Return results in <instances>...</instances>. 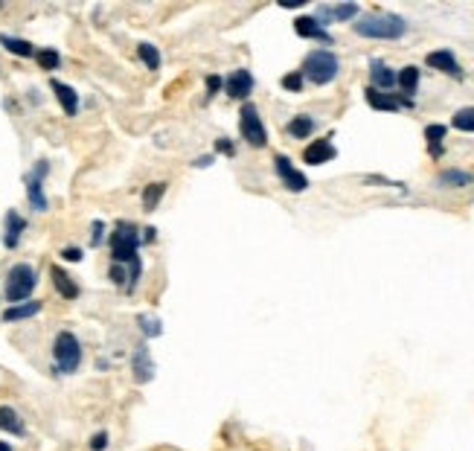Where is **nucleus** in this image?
Instances as JSON below:
<instances>
[{"mask_svg": "<svg viewBox=\"0 0 474 451\" xmlns=\"http://www.w3.org/2000/svg\"><path fill=\"white\" fill-rule=\"evenodd\" d=\"M274 169H276L282 186H286L288 193H303V189L309 186V178H305L300 169H294V163H291L286 155H276V157H274Z\"/></svg>", "mask_w": 474, "mask_h": 451, "instance_id": "6e6552de", "label": "nucleus"}, {"mask_svg": "<svg viewBox=\"0 0 474 451\" xmlns=\"http://www.w3.org/2000/svg\"><path fill=\"white\" fill-rule=\"evenodd\" d=\"M239 131H242V137L248 140L253 149H262L268 143V131H265L262 116H259V111H256L253 102H248L242 108V114H239Z\"/></svg>", "mask_w": 474, "mask_h": 451, "instance_id": "423d86ee", "label": "nucleus"}, {"mask_svg": "<svg viewBox=\"0 0 474 451\" xmlns=\"http://www.w3.org/2000/svg\"><path fill=\"white\" fill-rule=\"evenodd\" d=\"M396 85L401 88V93L405 97H411L413 100V93H416V88H419V67H401L399 73H396Z\"/></svg>", "mask_w": 474, "mask_h": 451, "instance_id": "412c9836", "label": "nucleus"}, {"mask_svg": "<svg viewBox=\"0 0 474 451\" xmlns=\"http://www.w3.org/2000/svg\"><path fill=\"white\" fill-rule=\"evenodd\" d=\"M195 166H204V169H207V166H212V155H204V157H198V160H195Z\"/></svg>", "mask_w": 474, "mask_h": 451, "instance_id": "58836bf2", "label": "nucleus"}, {"mask_svg": "<svg viewBox=\"0 0 474 451\" xmlns=\"http://www.w3.org/2000/svg\"><path fill=\"white\" fill-rule=\"evenodd\" d=\"M90 448H93V451H105V448H108V431L93 434V437H90Z\"/></svg>", "mask_w": 474, "mask_h": 451, "instance_id": "72a5a7b5", "label": "nucleus"}, {"mask_svg": "<svg viewBox=\"0 0 474 451\" xmlns=\"http://www.w3.org/2000/svg\"><path fill=\"white\" fill-rule=\"evenodd\" d=\"M224 90H227L230 100H248V93L253 90L250 70H233V73L224 79Z\"/></svg>", "mask_w": 474, "mask_h": 451, "instance_id": "9b49d317", "label": "nucleus"}, {"mask_svg": "<svg viewBox=\"0 0 474 451\" xmlns=\"http://www.w3.org/2000/svg\"><path fill=\"white\" fill-rule=\"evenodd\" d=\"M216 152H224V155H233L236 149H233V143L227 137H221V140H216Z\"/></svg>", "mask_w": 474, "mask_h": 451, "instance_id": "4c0bfd02", "label": "nucleus"}, {"mask_svg": "<svg viewBox=\"0 0 474 451\" xmlns=\"http://www.w3.org/2000/svg\"><path fill=\"white\" fill-rule=\"evenodd\" d=\"M0 451H12V445H9V443H4V440H0Z\"/></svg>", "mask_w": 474, "mask_h": 451, "instance_id": "a19ab883", "label": "nucleus"}, {"mask_svg": "<svg viewBox=\"0 0 474 451\" xmlns=\"http://www.w3.org/2000/svg\"><path fill=\"white\" fill-rule=\"evenodd\" d=\"M454 128H460V131H474V105H468V108H460L457 114H454Z\"/></svg>", "mask_w": 474, "mask_h": 451, "instance_id": "cd10ccee", "label": "nucleus"}, {"mask_svg": "<svg viewBox=\"0 0 474 451\" xmlns=\"http://www.w3.org/2000/svg\"><path fill=\"white\" fill-rule=\"evenodd\" d=\"M0 431H6V434H15V437H23L27 434V425H23L20 414L9 405H0Z\"/></svg>", "mask_w": 474, "mask_h": 451, "instance_id": "6ab92c4d", "label": "nucleus"}, {"mask_svg": "<svg viewBox=\"0 0 474 451\" xmlns=\"http://www.w3.org/2000/svg\"><path fill=\"white\" fill-rule=\"evenodd\" d=\"M41 312V303L38 300H30V303H15L4 312V320L12 323V320H27V318H35Z\"/></svg>", "mask_w": 474, "mask_h": 451, "instance_id": "aec40b11", "label": "nucleus"}, {"mask_svg": "<svg viewBox=\"0 0 474 451\" xmlns=\"http://www.w3.org/2000/svg\"><path fill=\"white\" fill-rule=\"evenodd\" d=\"M221 85H224V79H219V76H207V90H209V97H212V93H219Z\"/></svg>", "mask_w": 474, "mask_h": 451, "instance_id": "e433bc0d", "label": "nucleus"}, {"mask_svg": "<svg viewBox=\"0 0 474 451\" xmlns=\"http://www.w3.org/2000/svg\"><path fill=\"white\" fill-rule=\"evenodd\" d=\"M137 323L143 326V335H146V338H157V335H163L160 320H157V318H152V315H140V318H137Z\"/></svg>", "mask_w": 474, "mask_h": 451, "instance_id": "c756f323", "label": "nucleus"}, {"mask_svg": "<svg viewBox=\"0 0 474 451\" xmlns=\"http://www.w3.org/2000/svg\"><path fill=\"white\" fill-rule=\"evenodd\" d=\"M312 131H315V120H312V116H305V114L294 116V120L288 123V134H291V137H297V140H305Z\"/></svg>", "mask_w": 474, "mask_h": 451, "instance_id": "b1692460", "label": "nucleus"}, {"mask_svg": "<svg viewBox=\"0 0 474 451\" xmlns=\"http://www.w3.org/2000/svg\"><path fill=\"white\" fill-rule=\"evenodd\" d=\"M294 32H297L300 38H317V41H323V44H332V35L320 27L315 18H309V15H303V18L294 20Z\"/></svg>", "mask_w": 474, "mask_h": 451, "instance_id": "dca6fc26", "label": "nucleus"}, {"mask_svg": "<svg viewBox=\"0 0 474 451\" xmlns=\"http://www.w3.org/2000/svg\"><path fill=\"white\" fill-rule=\"evenodd\" d=\"M61 259H67V263H79L82 251H79V248H64V251H61Z\"/></svg>", "mask_w": 474, "mask_h": 451, "instance_id": "c9c22d12", "label": "nucleus"}, {"mask_svg": "<svg viewBox=\"0 0 474 451\" xmlns=\"http://www.w3.org/2000/svg\"><path fill=\"white\" fill-rule=\"evenodd\" d=\"M50 172V166L47 160H38V166L27 175V198H30V207L35 212H44L47 210V196H44V175Z\"/></svg>", "mask_w": 474, "mask_h": 451, "instance_id": "0eeeda50", "label": "nucleus"}, {"mask_svg": "<svg viewBox=\"0 0 474 451\" xmlns=\"http://www.w3.org/2000/svg\"><path fill=\"white\" fill-rule=\"evenodd\" d=\"M338 149L332 146V140H315V143L305 146L303 152V160L309 163V166H320V163H329V160H335Z\"/></svg>", "mask_w": 474, "mask_h": 451, "instance_id": "ddd939ff", "label": "nucleus"}, {"mask_svg": "<svg viewBox=\"0 0 474 451\" xmlns=\"http://www.w3.org/2000/svg\"><path fill=\"white\" fill-rule=\"evenodd\" d=\"M50 88H53V93H56L59 105L64 108V114H67V116H76V114H79V93H76L73 88H70V85L59 82V79H53V82H50Z\"/></svg>", "mask_w": 474, "mask_h": 451, "instance_id": "2eb2a0df", "label": "nucleus"}, {"mask_svg": "<svg viewBox=\"0 0 474 451\" xmlns=\"http://www.w3.org/2000/svg\"><path fill=\"white\" fill-rule=\"evenodd\" d=\"M425 64L434 67V70H442V73L454 76V79H460V76H463V70H460V64H457V59H454V53H451V50H437V53H428Z\"/></svg>", "mask_w": 474, "mask_h": 451, "instance_id": "4468645a", "label": "nucleus"}, {"mask_svg": "<svg viewBox=\"0 0 474 451\" xmlns=\"http://www.w3.org/2000/svg\"><path fill=\"white\" fill-rule=\"evenodd\" d=\"M370 79H372V85L370 88H375V90H390L393 85H396V70H390L384 61H372L370 64Z\"/></svg>", "mask_w": 474, "mask_h": 451, "instance_id": "a211bd4d", "label": "nucleus"}, {"mask_svg": "<svg viewBox=\"0 0 474 451\" xmlns=\"http://www.w3.org/2000/svg\"><path fill=\"white\" fill-rule=\"evenodd\" d=\"M93 233H90V245L93 248H99L102 245V233H105V224L102 222H93V227H90Z\"/></svg>", "mask_w": 474, "mask_h": 451, "instance_id": "f704fd0d", "label": "nucleus"}, {"mask_svg": "<svg viewBox=\"0 0 474 451\" xmlns=\"http://www.w3.org/2000/svg\"><path fill=\"white\" fill-rule=\"evenodd\" d=\"M50 277H53L56 291H59L64 300H76V297H79V286H76V279L70 277L67 271H61L59 265H53V268H50Z\"/></svg>", "mask_w": 474, "mask_h": 451, "instance_id": "f3484780", "label": "nucleus"}, {"mask_svg": "<svg viewBox=\"0 0 474 451\" xmlns=\"http://www.w3.org/2000/svg\"><path fill=\"white\" fill-rule=\"evenodd\" d=\"M358 4H341V6H332V18L335 20H352V18H358Z\"/></svg>", "mask_w": 474, "mask_h": 451, "instance_id": "7c9ffc66", "label": "nucleus"}, {"mask_svg": "<svg viewBox=\"0 0 474 451\" xmlns=\"http://www.w3.org/2000/svg\"><path fill=\"white\" fill-rule=\"evenodd\" d=\"M131 373H134V382L137 385H146L154 378V361H152V352L146 344H140L131 352Z\"/></svg>", "mask_w": 474, "mask_h": 451, "instance_id": "9d476101", "label": "nucleus"}, {"mask_svg": "<svg viewBox=\"0 0 474 451\" xmlns=\"http://www.w3.org/2000/svg\"><path fill=\"white\" fill-rule=\"evenodd\" d=\"M282 88H286V90H303V73H300V70H297V73L282 76Z\"/></svg>", "mask_w": 474, "mask_h": 451, "instance_id": "2f4dec72", "label": "nucleus"}, {"mask_svg": "<svg viewBox=\"0 0 474 451\" xmlns=\"http://www.w3.org/2000/svg\"><path fill=\"white\" fill-rule=\"evenodd\" d=\"M35 59H38V64H41L44 70H56V67L61 64V56L53 50V47H44V50H38Z\"/></svg>", "mask_w": 474, "mask_h": 451, "instance_id": "c85d7f7f", "label": "nucleus"}, {"mask_svg": "<svg viewBox=\"0 0 474 451\" xmlns=\"http://www.w3.org/2000/svg\"><path fill=\"white\" fill-rule=\"evenodd\" d=\"M154 233H157L154 227H146V236H143V242H154Z\"/></svg>", "mask_w": 474, "mask_h": 451, "instance_id": "ea45409f", "label": "nucleus"}, {"mask_svg": "<svg viewBox=\"0 0 474 451\" xmlns=\"http://www.w3.org/2000/svg\"><path fill=\"white\" fill-rule=\"evenodd\" d=\"M137 53H140V59H143V64H146L149 70H157V67H160V53H157L154 44H140Z\"/></svg>", "mask_w": 474, "mask_h": 451, "instance_id": "bb28decb", "label": "nucleus"}, {"mask_svg": "<svg viewBox=\"0 0 474 451\" xmlns=\"http://www.w3.org/2000/svg\"><path fill=\"white\" fill-rule=\"evenodd\" d=\"M425 140H428V149L434 157L442 155V140H445V126H428L425 128Z\"/></svg>", "mask_w": 474, "mask_h": 451, "instance_id": "393cba45", "label": "nucleus"}, {"mask_svg": "<svg viewBox=\"0 0 474 451\" xmlns=\"http://www.w3.org/2000/svg\"><path fill=\"white\" fill-rule=\"evenodd\" d=\"M338 70H341V61L332 50H312L305 56L300 73H303V79H309L315 85H329L338 76Z\"/></svg>", "mask_w": 474, "mask_h": 451, "instance_id": "f03ea898", "label": "nucleus"}, {"mask_svg": "<svg viewBox=\"0 0 474 451\" xmlns=\"http://www.w3.org/2000/svg\"><path fill=\"white\" fill-rule=\"evenodd\" d=\"M352 30L358 35H364V38L399 41L401 35L408 32V23H405V18H399L393 12H370V15H361L358 20H355Z\"/></svg>", "mask_w": 474, "mask_h": 451, "instance_id": "f257e3e1", "label": "nucleus"}, {"mask_svg": "<svg viewBox=\"0 0 474 451\" xmlns=\"http://www.w3.org/2000/svg\"><path fill=\"white\" fill-rule=\"evenodd\" d=\"M23 230H27V219H23L20 212L9 210V212H6V219H4V245H6L9 251H15V248L20 245Z\"/></svg>", "mask_w": 474, "mask_h": 451, "instance_id": "f8f14e48", "label": "nucleus"}, {"mask_svg": "<svg viewBox=\"0 0 474 451\" xmlns=\"http://www.w3.org/2000/svg\"><path fill=\"white\" fill-rule=\"evenodd\" d=\"M53 359H56V370L70 375L82 367V344L73 332H59L56 341H53Z\"/></svg>", "mask_w": 474, "mask_h": 451, "instance_id": "20e7f679", "label": "nucleus"}, {"mask_svg": "<svg viewBox=\"0 0 474 451\" xmlns=\"http://www.w3.org/2000/svg\"><path fill=\"white\" fill-rule=\"evenodd\" d=\"M163 196H166V184H149V186H146V193H143V210L152 212V210L160 204Z\"/></svg>", "mask_w": 474, "mask_h": 451, "instance_id": "a878e982", "label": "nucleus"}, {"mask_svg": "<svg viewBox=\"0 0 474 451\" xmlns=\"http://www.w3.org/2000/svg\"><path fill=\"white\" fill-rule=\"evenodd\" d=\"M364 97L370 102V108L375 111H401V108H413V100L411 97H396V93H384V90H375V88H367Z\"/></svg>", "mask_w": 474, "mask_h": 451, "instance_id": "1a4fd4ad", "label": "nucleus"}, {"mask_svg": "<svg viewBox=\"0 0 474 451\" xmlns=\"http://www.w3.org/2000/svg\"><path fill=\"white\" fill-rule=\"evenodd\" d=\"M140 236H137V227L128 224V222H120L116 230L111 233V256H114V265H131L134 259H140L137 248H140Z\"/></svg>", "mask_w": 474, "mask_h": 451, "instance_id": "7ed1b4c3", "label": "nucleus"}, {"mask_svg": "<svg viewBox=\"0 0 474 451\" xmlns=\"http://www.w3.org/2000/svg\"><path fill=\"white\" fill-rule=\"evenodd\" d=\"M35 286H38L35 268L27 265V263H18V265H12L9 274H6V300H9V303H23V300H27V297L35 291Z\"/></svg>", "mask_w": 474, "mask_h": 451, "instance_id": "39448f33", "label": "nucleus"}, {"mask_svg": "<svg viewBox=\"0 0 474 451\" xmlns=\"http://www.w3.org/2000/svg\"><path fill=\"white\" fill-rule=\"evenodd\" d=\"M111 279L116 282V286L126 289V286H128V271H123V265H114V268H111Z\"/></svg>", "mask_w": 474, "mask_h": 451, "instance_id": "473e14b6", "label": "nucleus"}, {"mask_svg": "<svg viewBox=\"0 0 474 451\" xmlns=\"http://www.w3.org/2000/svg\"><path fill=\"white\" fill-rule=\"evenodd\" d=\"M439 186H471L474 184V175L468 172H460V169H445L439 178H437Z\"/></svg>", "mask_w": 474, "mask_h": 451, "instance_id": "5701e85b", "label": "nucleus"}, {"mask_svg": "<svg viewBox=\"0 0 474 451\" xmlns=\"http://www.w3.org/2000/svg\"><path fill=\"white\" fill-rule=\"evenodd\" d=\"M0 44L6 47L9 53H15V56H20V59H30V56H35V47L30 44V41H23V38H12V35H0Z\"/></svg>", "mask_w": 474, "mask_h": 451, "instance_id": "4be33fe9", "label": "nucleus"}]
</instances>
